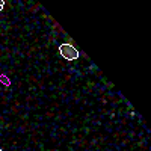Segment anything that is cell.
<instances>
[{
  "label": "cell",
  "instance_id": "cell-1",
  "mask_svg": "<svg viewBox=\"0 0 151 151\" xmlns=\"http://www.w3.org/2000/svg\"><path fill=\"white\" fill-rule=\"evenodd\" d=\"M59 53L60 56L67 59V60H76V59H79V52H77V48H74L71 44H62L59 47Z\"/></svg>",
  "mask_w": 151,
  "mask_h": 151
},
{
  "label": "cell",
  "instance_id": "cell-2",
  "mask_svg": "<svg viewBox=\"0 0 151 151\" xmlns=\"http://www.w3.org/2000/svg\"><path fill=\"white\" fill-rule=\"evenodd\" d=\"M0 82H2V83H3L5 86H9V85H11V82H9V79L6 77V76H5V74H0Z\"/></svg>",
  "mask_w": 151,
  "mask_h": 151
},
{
  "label": "cell",
  "instance_id": "cell-3",
  "mask_svg": "<svg viewBox=\"0 0 151 151\" xmlns=\"http://www.w3.org/2000/svg\"><path fill=\"white\" fill-rule=\"evenodd\" d=\"M3 6H5V2H3V0H0V11L3 9Z\"/></svg>",
  "mask_w": 151,
  "mask_h": 151
},
{
  "label": "cell",
  "instance_id": "cell-4",
  "mask_svg": "<svg viewBox=\"0 0 151 151\" xmlns=\"http://www.w3.org/2000/svg\"><path fill=\"white\" fill-rule=\"evenodd\" d=\"M0 151H3V150H2V148H0Z\"/></svg>",
  "mask_w": 151,
  "mask_h": 151
}]
</instances>
